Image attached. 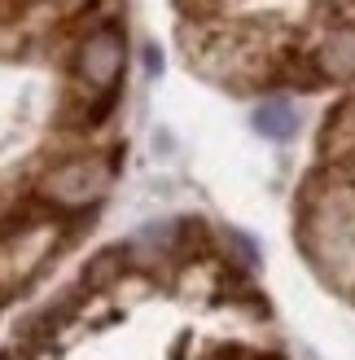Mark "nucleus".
I'll return each instance as SVG.
<instances>
[{"mask_svg":"<svg viewBox=\"0 0 355 360\" xmlns=\"http://www.w3.org/2000/svg\"><path fill=\"white\" fill-rule=\"evenodd\" d=\"M79 75L93 88H114L123 75V35L114 27H101L79 49Z\"/></svg>","mask_w":355,"mask_h":360,"instance_id":"obj_1","label":"nucleus"},{"mask_svg":"<svg viewBox=\"0 0 355 360\" xmlns=\"http://www.w3.org/2000/svg\"><path fill=\"white\" fill-rule=\"evenodd\" d=\"M101 185H105V176L93 163H70L48 180V193L62 198V202H83V198H93Z\"/></svg>","mask_w":355,"mask_h":360,"instance_id":"obj_2","label":"nucleus"},{"mask_svg":"<svg viewBox=\"0 0 355 360\" xmlns=\"http://www.w3.org/2000/svg\"><path fill=\"white\" fill-rule=\"evenodd\" d=\"M250 123H255V132L268 136V141H290V136L298 132V110H294L290 101L276 97V101H263Z\"/></svg>","mask_w":355,"mask_h":360,"instance_id":"obj_3","label":"nucleus"},{"mask_svg":"<svg viewBox=\"0 0 355 360\" xmlns=\"http://www.w3.org/2000/svg\"><path fill=\"white\" fill-rule=\"evenodd\" d=\"M321 62H325L329 75H338V79H351L355 75V27L329 35V44L321 49Z\"/></svg>","mask_w":355,"mask_h":360,"instance_id":"obj_4","label":"nucleus"},{"mask_svg":"<svg viewBox=\"0 0 355 360\" xmlns=\"http://www.w3.org/2000/svg\"><path fill=\"white\" fill-rule=\"evenodd\" d=\"M119 264H123V246H114V250H101V255L88 264V273H83V281L88 285H105L114 273H119Z\"/></svg>","mask_w":355,"mask_h":360,"instance_id":"obj_5","label":"nucleus"},{"mask_svg":"<svg viewBox=\"0 0 355 360\" xmlns=\"http://www.w3.org/2000/svg\"><path fill=\"white\" fill-rule=\"evenodd\" d=\"M228 242L237 246V255H241V264H250V268L259 264V246H255L250 238H246V233H237V229H228Z\"/></svg>","mask_w":355,"mask_h":360,"instance_id":"obj_6","label":"nucleus"},{"mask_svg":"<svg viewBox=\"0 0 355 360\" xmlns=\"http://www.w3.org/2000/svg\"><path fill=\"white\" fill-rule=\"evenodd\" d=\"M145 70H149V75L163 70V53H158V49H145Z\"/></svg>","mask_w":355,"mask_h":360,"instance_id":"obj_7","label":"nucleus"}]
</instances>
